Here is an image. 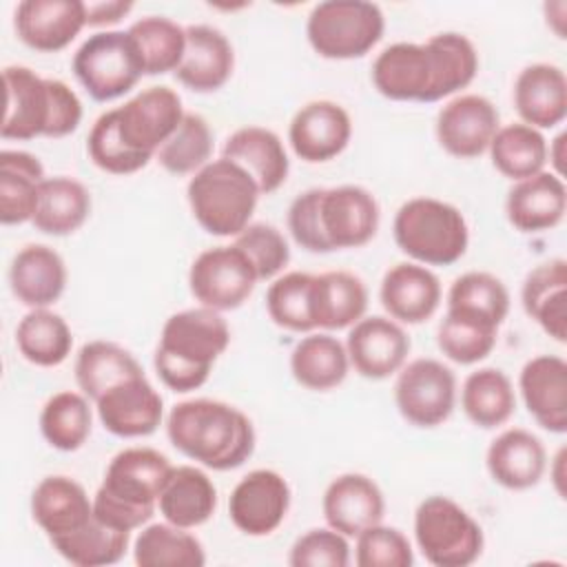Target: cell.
Masks as SVG:
<instances>
[{"label": "cell", "mask_w": 567, "mask_h": 567, "mask_svg": "<svg viewBox=\"0 0 567 567\" xmlns=\"http://www.w3.org/2000/svg\"><path fill=\"white\" fill-rule=\"evenodd\" d=\"M478 71L474 42L443 31L425 42H394L372 62L374 89L394 102H439L472 84Z\"/></svg>", "instance_id": "6da1fadb"}, {"label": "cell", "mask_w": 567, "mask_h": 567, "mask_svg": "<svg viewBox=\"0 0 567 567\" xmlns=\"http://www.w3.org/2000/svg\"><path fill=\"white\" fill-rule=\"evenodd\" d=\"M166 434L175 450L215 472L235 470L255 452L252 421L239 408L215 399L173 405Z\"/></svg>", "instance_id": "7a4b0ae2"}, {"label": "cell", "mask_w": 567, "mask_h": 567, "mask_svg": "<svg viewBox=\"0 0 567 567\" xmlns=\"http://www.w3.org/2000/svg\"><path fill=\"white\" fill-rule=\"evenodd\" d=\"M228 343L230 328L221 312L206 306L179 310L162 326L153 357L155 372L173 392L197 390L208 381Z\"/></svg>", "instance_id": "3957f363"}, {"label": "cell", "mask_w": 567, "mask_h": 567, "mask_svg": "<svg viewBox=\"0 0 567 567\" xmlns=\"http://www.w3.org/2000/svg\"><path fill=\"white\" fill-rule=\"evenodd\" d=\"M171 470V461L153 447L117 452L93 494L95 518L120 532L144 527L157 512V501Z\"/></svg>", "instance_id": "277c9868"}, {"label": "cell", "mask_w": 567, "mask_h": 567, "mask_svg": "<svg viewBox=\"0 0 567 567\" xmlns=\"http://www.w3.org/2000/svg\"><path fill=\"white\" fill-rule=\"evenodd\" d=\"M259 195L255 179L226 157L210 159L186 186L195 221L215 237H237L250 224Z\"/></svg>", "instance_id": "5b68a950"}, {"label": "cell", "mask_w": 567, "mask_h": 567, "mask_svg": "<svg viewBox=\"0 0 567 567\" xmlns=\"http://www.w3.org/2000/svg\"><path fill=\"white\" fill-rule=\"evenodd\" d=\"M392 235L401 252L423 266H452L470 244L463 213L436 197H412L394 215Z\"/></svg>", "instance_id": "8992f818"}, {"label": "cell", "mask_w": 567, "mask_h": 567, "mask_svg": "<svg viewBox=\"0 0 567 567\" xmlns=\"http://www.w3.org/2000/svg\"><path fill=\"white\" fill-rule=\"evenodd\" d=\"M414 540L434 567H467L481 558L485 536L474 516L450 496H427L414 512Z\"/></svg>", "instance_id": "52a82bcc"}, {"label": "cell", "mask_w": 567, "mask_h": 567, "mask_svg": "<svg viewBox=\"0 0 567 567\" xmlns=\"http://www.w3.org/2000/svg\"><path fill=\"white\" fill-rule=\"evenodd\" d=\"M385 31L379 4L365 0H326L312 7L306 35L326 60H354L370 53Z\"/></svg>", "instance_id": "ba28073f"}, {"label": "cell", "mask_w": 567, "mask_h": 567, "mask_svg": "<svg viewBox=\"0 0 567 567\" xmlns=\"http://www.w3.org/2000/svg\"><path fill=\"white\" fill-rule=\"evenodd\" d=\"M73 73L93 100L111 102L140 82L144 66L128 31H97L78 47Z\"/></svg>", "instance_id": "9c48e42d"}, {"label": "cell", "mask_w": 567, "mask_h": 567, "mask_svg": "<svg viewBox=\"0 0 567 567\" xmlns=\"http://www.w3.org/2000/svg\"><path fill=\"white\" fill-rule=\"evenodd\" d=\"M394 403L414 427H436L450 419L456 403V377L439 359L421 357L396 372Z\"/></svg>", "instance_id": "30bf717a"}, {"label": "cell", "mask_w": 567, "mask_h": 567, "mask_svg": "<svg viewBox=\"0 0 567 567\" xmlns=\"http://www.w3.org/2000/svg\"><path fill=\"white\" fill-rule=\"evenodd\" d=\"M257 281L252 264L235 244L202 250L188 270L190 295L199 306L217 312L235 310L248 301Z\"/></svg>", "instance_id": "8fae6325"}, {"label": "cell", "mask_w": 567, "mask_h": 567, "mask_svg": "<svg viewBox=\"0 0 567 567\" xmlns=\"http://www.w3.org/2000/svg\"><path fill=\"white\" fill-rule=\"evenodd\" d=\"M184 115L182 97L168 86H148L115 109L122 142L135 153L148 157H155Z\"/></svg>", "instance_id": "7c38bea8"}, {"label": "cell", "mask_w": 567, "mask_h": 567, "mask_svg": "<svg viewBox=\"0 0 567 567\" xmlns=\"http://www.w3.org/2000/svg\"><path fill=\"white\" fill-rule=\"evenodd\" d=\"M4 80V117L0 124L2 140L47 137L53 111V78H40L29 66L11 64L2 71Z\"/></svg>", "instance_id": "4fadbf2b"}, {"label": "cell", "mask_w": 567, "mask_h": 567, "mask_svg": "<svg viewBox=\"0 0 567 567\" xmlns=\"http://www.w3.org/2000/svg\"><path fill=\"white\" fill-rule=\"evenodd\" d=\"M290 485L275 470L248 472L230 492L228 516L246 536H268L288 516Z\"/></svg>", "instance_id": "5bb4252c"}, {"label": "cell", "mask_w": 567, "mask_h": 567, "mask_svg": "<svg viewBox=\"0 0 567 567\" xmlns=\"http://www.w3.org/2000/svg\"><path fill=\"white\" fill-rule=\"evenodd\" d=\"M501 128V115L492 100L478 93L452 97L436 115V140L445 153L458 159H472L489 148Z\"/></svg>", "instance_id": "9a60e30c"}, {"label": "cell", "mask_w": 567, "mask_h": 567, "mask_svg": "<svg viewBox=\"0 0 567 567\" xmlns=\"http://www.w3.org/2000/svg\"><path fill=\"white\" fill-rule=\"evenodd\" d=\"M410 337L403 326L390 317H361L350 326L346 350L350 368L363 379L381 381L396 374L410 354Z\"/></svg>", "instance_id": "2e32d148"}, {"label": "cell", "mask_w": 567, "mask_h": 567, "mask_svg": "<svg viewBox=\"0 0 567 567\" xmlns=\"http://www.w3.org/2000/svg\"><path fill=\"white\" fill-rule=\"evenodd\" d=\"M319 213L332 250L365 246L377 235L381 221L377 197L357 184L321 188Z\"/></svg>", "instance_id": "e0dca14e"}, {"label": "cell", "mask_w": 567, "mask_h": 567, "mask_svg": "<svg viewBox=\"0 0 567 567\" xmlns=\"http://www.w3.org/2000/svg\"><path fill=\"white\" fill-rule=\"evenodd\" d=\"M95 410L104 430L120 439L148 436L164 419V401L146 374L124 379L109 388L95 401Z\"/></svg>", "instance_id": "ac0fdd59"}, {"label": "cell", "mask_w": 567, "mask_h": 567, "mask_svg": "<svg viewBox=\"0 0 567 567\" xmlns=\"http://www.w3.org/2000/svg\"><path fill=\"white\" fill-rule=\"evenodd\" d=\"M352 137L348 111L332 100H312L290 120L288 142L295 155L308 164L330 162L341 155Z\"/></svg>", "instance_id": "d6986e66"}, {"label": "cell", "mask_w": 567, "mask_h": 567, "mask_svg": "<svg viewBox=\"0 0 567 567\" xmlns=\"http://www.w3.org/2000/svg\"><path fill=\"white\" fill-rule=\"evenodd\" d=\"M18 38L33 51L55 53L66 49L86 27L82 0H22L16 7Z\"/></svg>", "instance_id": "ffe728a7"}, {"label": "cell", "mask_w": 567, "mask_h": 567, "mask_svg": "<svg viewBox=\"0 0 567 567\" xmlns=\"http://www.w3.org/2000/svg\"><path fill=\"white\" fill-rule=\"evenodd\" d=\"M321 509L328 527L357 538L363 529L383 520L385 498L370 476L348 472L330 481L321 498Z\"/></svg>", "instance_id": "44dd1931"}, {"label": "cell", "mask_w": 567, "mask_h": 567, "mask_svg": "<svg viewBox=\"0 0 567 567\" xmlns=\"http://www.w3.org/2000/svg\"><path fill=\"white\" fill-rule=\"evenodd\" d=\"M518 390L527 412L543 430L567 432V361L563 357H532L520 370Z\"/></svg>", "instance_id": "7402d4cb"}, {"label": "cell", "mask_w": 567, "mask_h": 567, "mask_svg": "<svg viewBox=\"0 0 567 567\" xmlns=\"http://www.w3.org/2000/svg\"><path fill=\"white\" fill-rule=\"evenodd\" d=\"M441 281L439 277L423 264L403 261L392 266L379 288L381 306L388 317L399 323H423L441 306Z\"/></svg>", "instance_id": "603a6c76"}, {"label": "cell", "mask_w": 567, "mask_h": 567, "mask_svg": "<svg viewBox=\"0 0 567 567\" xmlns=\"http://www.w3.org/2000/svg\"><path fill=\"white\" fill-rule=\"evenodd\" d=\"M235 69V51L230 40L210 24L186 27V49L175 78L195 93H213L221 89Z\"/></svg>", "instance_id": "cb8c5ba5"}, {"label": "cell", "mask_w": 567, "mask_h": 567, "mask_svg": "<svg viewBox=\"0 0 567 567\" xmlns=\"http://www.w3.org/2000/svg\"><path fill=\"white\" fill-rule=\"evenodd\" d=\"M485 465L494 483L523 492L540 483L547 470V452L543 441L529 430L507 427L489 443Z\"/></svg>", "instance_id": "d4e9b609"}, {"label": "cell", "mask_w": 567, "mask_h": 567, "mask_svg": "<svg viewBox=\"0 0 567 567\" xmlns=\"http://www.w3.org/2000/svg\"><path fill=\"white\" fill-rule=\"evenodd\" d=\"M567 210V190L563 177L540 171L527 179L514 182L507 190L505 215L520 233H543L556 228Z\"/></svg>", "instance_id": "484cf974"}, {"label": "cell", "mask_w": 567, "mask_h": 567, "mask_svg": "<svg viewBox=\"0 0 567 567\" xmlns=\"http://www.w3.org/2000/svg\"><path fill=\"white\" fill-rule=\"evenodd\" d=\"M221 157L239 164L261 195L275 193L290 173V159L281 137L266 126H241L228 135Z\"/></svg>", "instance_id": "4316f807"}, {"label": "cell", "mask_w": 567, "mask_h": 567, "mask_svg": "<svg viewBox=\"0 0 567 567\" xmlns=\"http://www.w3.org/2000/svg\"><path fill=\"white\" fill-rule=\"evenodd\" d=\"M514 106L523 124L538 131L558 126L567 115L565 71L549 62L525 66L514 82Z\"/></svg>", "instance_id": "83f0119b"}, {"label": "cell", "mask_w": 567, "mask_h": 567, "mask_svg": "<svg viewBox=\"0 0 567 567\" xmlns=\"http://www.w3.org/2000/svg\"><path fill=\"white\" fill-rule=\"evenodd\" d=\"M31 516L49 540L66 536L93 518V498L71 476H47L31 494Z\"/></svg>", "instance_id": "f1b7e54d"}, {"label": "cell", "mask_w": 567, "mask_h": 567, "mask_svg": "<svg viewBox=\"0 0 567 567\" xmlns=\"http://www.w3.org/2000/svg\"><path fill=\"white\" fill-rule=\"evenodd\" d=\"M9 286L13 297L31 310L49 308L66 288V264L51 246L29 244L11 261Z\"/></svg>", "instance_id": "f546056e"}, {"label": "cell", "mask_w": 567, "mask_h": 567, "mask_svg": "<svg viewBox=\"0 0 567 567\" xmlns=\"http://www.w3.org/2000/svg\"><path fill=\"white\" fill-rule=\"evenodd\" d=\"M368 310V288L348 270L312 275L310 315L315 330H343L354 326Z\"/></svg>", "instance_id": "4dcf8cb0"}, {"label": "cell", "mask_w": 567, "mask_h": 567, "mask_svg": "<svg viewBox=\"0 0 567 567\" xmlns=\"http://www.w3.org/2000/svg\"><path fill=\"white\" fill-rule=\"evenodd\" d=\"M520 301L554 341H567V261L556 257L532 268L520 288Z\"/></svg>", "instance_id": "1f68e13d"}, {"label": "cell", "mask_w": 567, "mask_h": 567, "mask_svg": "<svg viewBox=\"0 0 567 567\" xmlns=\"http://www.w3.org/2000/svg\"><path fill=\"white\" fill-rule=\"evenodd\" d=\"M157 509L166 523L195 529L210 520L217 509V487L208 474L195 465H173L159 494Z\"/></svg>", "instance_id": "d6a6232c"}, {"label": "cell", "mask_w": 567, "mask_h": 567, "mask_svg": "<svg viewBox=\"0 0 567 567\" xmlns=\"http://www.w3.org/2000/svg\"><path fill=\"white\" fill-rule=\"evenodd\" d=\"M44 179V166L35 155L16 148L0 151V221L4 226L33 219Z\"/></svg>", "instance_id": "836d02e7"}, {"label": "cell", "mask_w": 567, "mask_h": 567, "mask_svg": "<svg viewBox=\"0 0 567 567\" xmlns=\"http://www.w3.org/2000/svg\"><path fill=\"white\" fill-rule=\"evenodd\" d=\"M91 215V193L73 177H47L40 184L38 206L31 224L53 237L73 235Z\"/></svg>", "instance_id": "e575fe53"}, {"label": "cell", "mask_w": 567, "mask_h": 567, "mask_svg": "<svg viewBox=\"0 0 567 567\" xmlns=\"http://www.w3.org/2000/svg\"><path fill=\"white\" fill-rule=\"evenodd\" d=\"M350 359L346 343L328 332L299 339L290 352V372L308 390L326 392L341 385L348 377Z\"/></svg>", "instance_id": "d590c367"}, {"label": "cell", "mask_w": 567, "mask_h": 567, "mask_svg": "<svg viewBox=\"0 0 567 567\" xmlns=\"http://www.w3.org/2000/svg\"><path fill=\"white\" fill-rule=\"evenodd\" d=\"M465 416L483 430L505 425L516 410V392L509 377L498 368H478L467 374L461 388Z\"/></svg>", "instance_id": "8d00e7d4"}, {"label": "cell", "mask_w": 567, "mask_h": 567, "mask_svg": "<svg viewBox=\"0 0 567 567\" xmlns=\"http://www.w3.org/2000/svg\"><path fill=\"white\" fill-rule=\"evenodd\" d=\"M73 372L80 392L93 403L120 381L144 374L142 365L126 348L104 339L89 341L80 348Z\"/></svg>", "instance_id": "74e56055"}, {"label": "cell", "mask_w": 567, "mask_h": 567, "mask_svg": "<svg viewBox=\"0 0 567 567\" xmlns=\"http://www.w3.org/2000/svg\"><path fill=\"white\" fill-rule=\"evenodd\" d=\"M487 153L492 157L494 168L503 177L520 182L545 171L547 140L538 128L523 122H514L496 131Z\"/></svg>", "instance_id": "f35d334b"}, {"label": "cell", "mask_w": 567, "mask_h": 567, "mask_svg": "<svg viewBox=\"0 0 567 567\" xmlns=\"http://www.w3.org/2000/svg\"><path fill=\"white\" fill-rule=\"evenodd\" d=\"M16 346L29 363L55 368L71 354L73 334L62 315L49 308H33L16 328Z\"/></svg>", "instance_id": "ab89813d"}, {"label": "cell", "mask_w": 567, "mask_h": 567, "mask_svg": "<svg viewBox=\"0 0 567 567\" xmlns=\"http://www.w3.org/2000/svg\"><path fill=\"white\" fill-rule=\"evenodd\" d=\"M133 560L140 567H202L206 554L190 529L164 520L142 527L133 545Z\"/></svg>", "instance_id": "60d3db41"}, {"label": "cell", "mask_w": 567, "mask_h": 567, "mask_svg": "<svg viewBox=\"0 0 567 567\" xmlns=\"http://www.w3.org/2000/svg\"><path fill=\"white\" fill-rule=\"evenodd\" d=\"M126 31L140 53L144 75L175 73L186 49V27L166 16H144Z\"/></svg>", "instance_id": "b9f144b4"}, {"label": "cell", "mask_w": 567, "mask_h": 567, "mask_svg": "<svg viewBox=\"0 0 567 567\" xmlns=\"http://www.w3.org/2000/svg\"><path fill=\"white\" fill-rule=\"evenodd\" d=\"M89 401L82 392L73 390H62L47 399L40 412V432L51 447L75 452L86 443L93 427Z\"/></svg>", "instance_id": "7bdbcfd3"}, {"label": "cell", "mask_w": 567, "mask_h": 567, "mask_svg": "<svg viewBox=\"0 0 567 567\" xmlns=\"http://www.w3.org/2000/svg\"><path fill=\"white\" fill-rule=\"evenodd\" d=\"M131 543V532H120L93 518L80 529L53 538V549L75 567H106L122 560Z\"/></svg>", "instance_id": "ee69618b"}, {"label": "cell", "mask_w": 567, "mask_h": 567, "mask_svg": "<svg viewBox=\"0 0 567 567\" xmlns=\"http://www.w3.org/2000/svg\"><path fill=\"white\" fill-rule=\"evenodd\" d=\"M498 337V326L461 310H445L436 332L439 350L454 363L472 365L492 354Z\"/></svg>", "instance_id": "f6af8a7d"}, {"label": "cell", "mask_w": 567, "mask_h": 567, "mask_svg": "<svg viewBox=\"0 0 567 567\" xmlns=\"http://www.w3.org/2000/svg\"><path fill=\"white\" fill-rule=\"evenodd\" d=\"M447 308L476 315L501 328L509 312V290L496 275L470 270L450 286Z\"/></svg>", "instance_id": "bcb514c9"}, {"label": "cell", "mask_w": 567, "mask_h": 567, "mask_svg": "<svg viewBox=\"0 0 567 567\" xmlns=\"http://www.w3.org/2000/svg\"><path fill=\"white\" fill-rule=\"evenodd\" d=\"M213 131L197 113H186L175 133L159 146L155 159L173 175H195L210 162Z\"/></svg>", "instance_id": "7dc6e473"}, {"label": "cell", "mask_w": 567, "mask_h": 567, "mask_svg": "<svg viewBox=\"0 0 567 567\" xmlns=\"http://www.w3.org/2000/svg\"><path fill=\"white\" fill-rule=\"evenodd\" d=\"M310 286L312 275L292 270L272 279L266 292V310L270 319L290 332H312L310 315Z\"/></svg>", "instance_id": "c3c4849f"}, {"label": "cell", "mask_w": 567, "mask_h": 567, "mask_svg": "<svg viewBox=\"0 0 567 567\" xmlns=\"http://www.w3.org/2000/svg\"><path fill=\"white\" fill-rule=\"evenodd\" d=\"M86 153L91 157V162L111 175H131L142 171L153 157L135 153L133 148H128L120 133H117V120H115V109L102 113L91 131H89V140H86Z\"/></svg>", "instance_id": "681fc988"}, {"label": "cell", "mask_w": 567, "mask_h": 567, "mask_svg": "<svg viewBox=\"0 0 567 567\" xmlns=\"http://www.w3.org/2000/svg\"><path fill=\"white\" fill-rule=\"evenodd\" d=\"M252 264L257 279L268 281L281 275L290 261V248L279 228L272 224H248L233 241Z\"/></svg>", "instance_id": "f907efd6"}, {"label": "cell", "mask_w": 567, "mask_h": 567, "mask_svg": "<svg viewBox=\"0 0 567 567\" xmlns=\"http://www.w3.org/2000/svg\"><path fill=\"white\" fill-rule=\"evenodd\" d=\"M354 563L359 567H412L414 551L401 529L377 523L357 536Z\"/></svg>", "instance_id": "816d5d0a"}, {"label": "cell", "mask_w": 567, "mask_h": 567, "mask_svg": "<svg viewBox=\"0 0 567 567\" xmlns=\"http://www.w3.org/2000/svg\"><path fill=\"white\" fill-rule=\"evenodd\" d=\"M288 563L292 567H346L350 565L348 536L332 527L308 529L292 543Z\"/></svg>", "instance_id": "f5cc1de1"}, {"label": "cell", "mask_w": 567, "mask_h": 567, "mask_svg": "<svg viewBox=\"0 0 567 567\" xmlns=\"http://www.w3.org/2000/svg\"><path fill=\"white\" fill-rule=\"evenodd\" d=\"M319 199H321V188H308L299 193L288 208V230L297 246H301L308 252L323 255V252H332V248L321 226Z\"/></svg>", "instance_id": "db71d44e"}, {"label": "cell", "mask_w": 567, "mask_h": 567, "mask_svg": "<svg viewBox=\"0 0 567 567\" xmlns=\"http://www.w3.org/2000/svg\"><path fill=\"white\" fill-rule=\"evenodd\" d=\"M133 2L128 0H111V2H86V27H111L117 24L128 11Z\"/></svg>", "instance_id": "11a10c76"}, {"label": "cell", "mask_w": 567, "mask_h": 567, "mask_svg": "<svg viewBox=\"0 0 567 567\" xmlns=\"http://www.w3.org/2000/svg\"><path fill=\"white\" fill-rule=\"evenodd\" d=\"M565 133H560V135H556L551 142H549V146H547V159L554 164V171L551 173H556L558 177H563V159H565V153H563V148H565Z\"/></svg>", "instance_id": "9f6ffc18"}, {"label": "cell", "mask_w": 567, "mask_h": 567, "mask_svg": "<svg viewBox=\"0 0 567 567\" xmlns=\"http://www.w3.org/2000/svg\"><path fill=\"white\" fill-rule=\"evenodd\" d=\"M563 465H565V450H560L554 458V470H551V476H554V483H556V492L560 494V498H565V489H563Z\"/></svg>", "instance_id": "6f0895ef"}]
</instances>
